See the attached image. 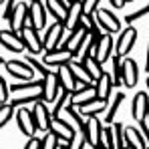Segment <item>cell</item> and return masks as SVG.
Here are the masks:
<instances>
[{
    "instance_id": "obj_1",
    "label": "cell",
    "mask_w": 149,
    "mask_h": 149,
    "mask_svg": "<svg viewBox=\"0 0 149 149\" xmlns=\"http://www.w3.org/2000/svg\"><path fill=\"white\" fill-rule=\"evenodd\" d=\"M10 95H12V107H30L36 101L45 99V79H32V81H22V83H14L12 87H8Z\"/></svg>"
},
{
    "instance_id": "obj_2",
    "label": "cell",
    "mask_w": 149,
    "mask_h": 149,
    "mask_svg": "<svg viewBox=\"0 0 149 149\" xmlns=\"http://www.w3.org/2000/svg\"><path fill=\"white\" fill-rule=\"evenodd\" d=\"M67 34H69V30L65 28L63 22L50 24L49 28L45 30V34H42V47H45V52L54 50V49H61V45H63V40H65Z\"/></svg>"
},
{
    "instance_id": "obj_3",
    "label": "cell",
    "mask_w": 149,
    "mask_h": 149,
    "mask_svg": "<svg viewBox=\"0 0 149 149\" xmlns=\"http://www.w3.org/2000/svg\"><path fill=\"white\" fill-rule=\"evenodd\" d=\"M135 40H137V28L133 24H127V28H123V30L119 32V38H117V42H115L113 54L119 56V58H125V56L129 54V50L133 49Z\"/></svg>"
},
{
    "instance_id": "obj_4",
    "label": "cell",
    "mask_w": 149,
    "mask_h": 149,
    "mask_svg": "<svg viewBox=\"0 0 149 149\" xmlns=\"http://www.w3.org/2000/svg\"><path fill=\"white\" fill-rule=\"evenodd\" d=\"M14 115H16L18 129L24 133L26 137H36L38 129H36V121H34V115H32V105L30 107H16Z\"/></svg>"
},
{
    "instance_id": "obj_5",
    "label": "cell",
    "mask_w": 149,
    "mask_h": 149,
    "mask_svg": "<svg viewBox=\"0 0 149 149\" xmlns=\"http://www.w3.org/2000/svg\"><path fill=\"white\" fill-rule=\"evenodd\" d=\"M20 38L24 42V50H28V54L36 56L40 52H45V47H42V36L38 34L36 28H32L30 24H26L22 30H20Z\"/></svg>"
},
{
    "instance_id": "obj_6",
    "label": "cell",
    "mask_w": 149,
    "mask_h": 149,
    "mask_svg": "<svg viewBox=\"0 0 149 149\" xmlns=\"http://www.w3.org/2000/svg\"><path fill=\"white\" fill-rule=\"evenodd\" d=\"M113 49H115V45H113V34L103 32V36L99 38V42H97V45L93 47V50H91V56L97 58L101 65H105V63L113 56Z\"/></svg>"
},
{
    "instance_id": "obj_7",
    "label": "cell",
    "mask_w": 149,
    "mask_h": 149,
    "mask_svg": "<svg viewBox=\"0 0 149 149\" xmlns=\"http://www.w3.org/2000/svg\"><path fill=\"white\" fill-rule=\"evenodd\" d=\"M95 18H97L99 26L103 28V32H109V34L121 32V20H119L109 8H97V10H95Z\"/></svg>"
},
{
    "instance_id": "obj_8",
    "label": "cell",
    "mask_w": 149,
    "mask_h": 149,
    "mask_svg": "<svg viewBox=\"0 0 149 149\" xmlns=\"http://www.w3.org/2000/svg\"><path fill=\"white\" fill-rule=\"evenodd\" d=\"M4 67H6V71L12 74L16 81H32V79H34V71H32V67H30L26 61H16V58H12V61H6Z\"/></svg>"
},
{
    "instance_id": "obj_9",
    "label": "cell",
    "mask_w": 149,
    "mask_h": 149,
    "mask_svg": "<svg viewBox=\"0 0 149 149\" xmlns=\"http://www.w3.org/2000/svg\"><path fill=\"white\" fill-rule=\"evenodd\" d=\"M32 115H34V121H36V129H38V131H42V133L50 131V121H52V117H50L49 105H47L45 101H36V103L32 105Z\"/></svg>"
},
{
    "instance_id": "obj_10",
    "label": "cell",
    "mask_w": 149,
    "mask_h": 149,
    "mask_svg": "<svg viewBox=\"0 0 149 149\" xmlns=\"http://www.w3.org/2000/svg\"><path fill=\"white\" fill-rule=\"evenodd\" d=\"M47 6L45 2H30L28 4V24L36 30L47 26Z\"/></svg>"
},
{
    "instance_id": "obj_11",
    "label": "cell",
    "mask_w": 149,
    "mask_h": 149,
    "mask_svg": "<svg viewBox=\"0 0 149 149\" xmlns=\"http://www.w3.org/2000/svg\"><path fill=\"white\" fill-rule=\"evenodd\" d=\"M73 52L67 49H54V50H49V52H45V56H42V63L47 65V67H54V69H58V67H63V65H69L71 61H73Z\"/></svg>"
},
{
    "instance_id": "obj_12",
    "label": "cell",
    "mask_w": 149,
    "mask_h": 149,
    "mask_svg": "<svg viewBox=\"0 0 149 149\" xmlns=\"http://www.w3.org/2000/svg\"><path fill=\"white\" fill-rule=\"evenodd\" d=\"M137 81H139V67H137V63L133 58L125 56V61L121 63V83L125 87L133 89L137 85Z\"/></svg>"
},
{
    "instance_id": "obj_13",
    "label": "cell",
    "mask_w": 149,
    "mask_h": 149,
    "mask_svg": "<svg viewBox=\"0 0 149 149\" xmlns=\"http://www.w3.org/2000/svg\"><path fill=\"white\" fill-rule=\"evenodd\" d=\"M85 36H87V26L83 24V20H81V24L77 26V28H73V30H69V34L65 36V40H63V49L71 50L74 56V52H77V49L81 47V42L85 40Z\"/></svg>"
},
{
    "instance_id": "obj_14",
    "label": "cell",
    "mask_w": 149,
    "mask_h": 149,
    "mask_svg": "<svg viewBox=\"0 0 149 149\" xmlns=\"http://www.w3.org/2000/svg\"><path fill=\"white\" fill-rule=\"evenodd\" d=\"M8 22H10V30H14V32H20L28 24V4H26L24 0L16 4V8L12 10Z\"/></svg>"
},
{
    "instance_id": "obj_15",
    "label": "cell",
    "mask_w": 149,
    "mask_h": 149,
    "mask_svg": "<svg viewBox=\"0 0 149 149\" xmlns=\"http://www.w3.org/2000/svg\"><path fill=\"white\" fill-rule=\"evenodd\" d=\"M147 111H149V95L145 93V91H139V93L133 97V103H131L133 119H135V121L147 119Z\"/></svg>"
},
{
    "instance_id": "obj_16",
    "label": "cell",
    "mask_w": 149,
    "mask_h": 149,
    "mask_svg": "<svg viewBox=\"0 0 149 149\" xmlns=\"http://www.w3.org/2000/svg\"><path fill=\"white\" fill-rule=\"evenodd\" d=\"M0 45L10 52H22L24 50V42L20 38V32H14V30H0Z\"/></svg>"
},
{
    "instance_id": "obj_17",
    "label": "cell",
    "mask_w": 149,
    "mask_h": 149,
    "mask_svg": "<svg viewBox=\"0 0 149 149\" xmlns=\"http://www.w3.org/2000/svg\"><path fill=\"white\" fill-rule=\"evenodd\" d=\"M101 131H103V123L99 121V117H87V121H85V139H87L89 145L99 147Z\"/></svg>"
},
{
    "instance_id": "obj_18",
    "label": "cell",
    "mask_w": 149,
    "mask_h": 149,
    "mask_svg": "<svg viewBox=\"0 0 149 149\" xmlns=\"http://www.w3.org/2000/svg\"><path fill=\"white\" fill-rule=\"evenodd\" d=\"M123 137H125V145L133 149H147V143L141 135V129L139 127H133V125H123Z\"/></svg>"
},
{
    "instance_id": "obj_19",
    "label": "cell",
    "mask_w": 149,
    "mask_h": 149,
    "mask_svg": "<svg viewBox=\"0 0 149 149\" xmlns=\"http://www.w3.org/2000/svg\"><path fill=\"white\" fill-rule=\"evenodd\" d=\"M58 119L61 121H65V123L69 125L71 129H74V131H79V129H85V117H81V113L77 111V107H73V105H69V107H65L61 113H58Z\"/></svg>"
},
{
    "instance_id": "obj_20",
    "label": "cell",
    "mask_w": 149,
    "mask_h": 149,
    "mask_svg": "<svg viewBox=\"0 0 149 149\" xmlns=\"http://www.w3.org/2000/svg\"><path fill=\"white\" fill-rule=\"evenodd\" d=\"M56 81H58V85H61V89H65V91H71L73 93L74 89H79V83H77V79H74L73 71H71V67L69 65H63V67H58L56 69Z\"/></svg>"
},
{
    "instance_id": "obj_21",
    "label": "cell",
    "mask_w": 149,
    "mask_h": 149,
    "mask_svg": "<svg viewBox=\"0 0 149 149\" xmlns=\"http://www.w3.org/2000/svg\"><path fill=\"white\" fill-rule=\"evenodd\" d=\"M107 103L109 101H103V99H91L89 103H83L77 107V111L81 113V117H97L99 113H105L107 109Z\"/></svg>"
},
{
    "instance_id": "obj_22",
    "label": "cell",
    "mask_w": 149,
    "mask_h": 149,
    "mask_svg": "<svg viewBox=\"0 0 149 149\" xmlns=\"http://www.w3.org/2000/svg\"><path fill=\"white\" fill-rule=\"evenodd\" d=\"M45 6H47V12L50 16H54L56 22H63L67 20V14H69V4L65 0H45Z\"/></svg>"
},
{
    "instance_id": "obj_23",
    "label": "cell",
    "mask_w": 149,
    "mask_h": 149,
    "mask_svg": "<svg viewBox=\"0 0 149 149\" xmlns=\"http://www.w3.org/2000/svg\"><path fill=\"white\" fill-rule=\"evenodd\" d=\"M97 93H95V85H81L79 89H74L71 93V105L79 107L83 103H89L91 99H95Z\"/></svg>"
},
{
    "instance_id": "obj_24",
    "label": "cell",
    "mask_w": 149,
    "mask_h": 149,
    "mask_svg": "<svg viewBox=\"0 0 149 149\" xmlns=\"http://www.w3.org/2000/svg\"><path fill=\"white\" fill-rule=\"evenodd\" d=\"M95 85V93H97V99H103V101H109L111 93H113V77L111 73H103L93 83Z\"/></svg>"
},
{
    "instance_id": "obj_25",
    "label": "cell",
    "mask_w": 149,
    "mask_h": 149,
    "mask_svg": "<svg viewBox=\"0 0 149 149\" xmlns=\"http://www.w3.org/2000/svg\"><path fill=\"white\" fill-rule=\"evenodd\" d=\"M83 0L81 2H73V4H69V14H67V20H65V28L67 30H73L77 26L81 24V20H83Z\"/></svg>"
},
{
    "instance_id": "obj_26",
    "label": "cell",
    "mask_w": 149,
    "mask_h": 149,
    "mask_svg": "<svg viewBox=\"0 0 149 149\" xmlns=\"http://www.w3.org/2000/svg\"><path fill=\"white\" fill-rule=\"evenodd\" d=\"M50 131L58 137V141H71L74 135V129H71L69 125L65 123V121H61L58 117H54L50 121Z\"/></svg>"
},
{
    "instance_id": "obj_27",
    "label": "cell",
    "mask_w": 149,
    "mask_h": 149,
    "mask_svg": "<svg viewBox=\"0 0 149 149\" xmlns=\"http://www.w3.org/2000/svg\"><path fill=\"white\" fill-rule=\"evenodd\" d=\"M69 67H71V71H73L74 79H77V83H79V87H81V85H93V79H91V74H89L87 67H85L81 61L73 58V61L69 63Z\"/></svg>"
},
{
    "instance_id": "obj_28",
    "label": "cell",
    "mask_w": 149,
    "mask_h": 149,
    "mask_svg": "<svg viewBox=\"0 0 149 149\" xmlns=\"http://www.w3.org/2000/svg\"><path fill=\"white\" fill-rule=\"evenodd\" d=\"M58 93H61V85H58V81H56V77L54 73H50L47 79H45V103L50 105V103H54V99L58 97Z\"/></svg>"
},
{
    "instance_id": "obj_29",
    "label": "cell",
    "mask_w": 149,
    "mask_h": 149,
    "mask_svg": "<svg viewBox=\"0 0 149 149\" xmlns=\"http://www.w3.org/2000/svg\"><path fill=\"white\" fill-rule=\"evenodd\" d=\"M71 105V91H65V89H61V93H58V97L54 99V103H50L49 109H50V117L54 119V117H58V113L65 109V107H69Z\"/></svg>"
},
{
    "instance_id": "obj_30",
    "label": "cell",
    "mask_w": 149,
    "mask_h": 149,
    "mask_svg": "<svg viewBox=\"0 0 149 149\" xmlns=\"http://www.w3.org/2000/svg\"><path fill=\"white\" fill-rule=\"evenodd\" d=\"M123 101H125V93H123V91H119V93L113 97V101H111V103H107V109H105V123H107V125L113 123V119H115L117 111L121 109Z\"/></svg>"
},
{
    "instance_id": "obj_31",
    "label": "cell",
    "mask_w": 149,
    "mask_h": 149,
    "mask_svg": "<svg viewBox=\"0 0 149 149\" xmlns=\"http://www.w3.org/2000/svg\"><path fill=\"white\" fill-rule=\"evenodd\" d=\"M81 63L87 67V71H89V74H91L93 83H95V81L99 79L101 74L105 73V71H103V65H101L97 58H93V56H87V58H85V61H81Z\"/></svg>"
},
{
    "instance_id": "obj_32",
    "label": "cell",
    "mask_w": 149,
    "mask_h": 149,
    "mask_svg": "<svg viewBox=\"0 0 149 149\" xmlns=\"http://www.w3.org/2000/svg\"><path fill=\"white\" fill-rule=\"evenodd\" d=\"M26 63L32 67V71H34V73H38V77H40V79H47V77L50 74V69H49V67H47L42 61H38L36 56H32V54H28V56H26Z\"/></svg>"
},
{
    "instance_id": "obj_33",
    "label": "cell",
    "mask_w": 149,
    "mask_h": 149,
    "mask_svg": "<svg viewBox=\"0 0 149 149\" xmlns=\"http://www.w3.org/2000/svg\"><path fill=\"white\" fill-rule=\"evenodd\" d=\"M111 137H113V147L115 149H123L125 145V137H123V125L121 123H111Z\"/></svg>"
},
{
    "instance_id": "obj_34",
    "label": "cell",
    "mask_w": 149,
    "mask_h": 149,
    "mask_svg": "<svg viewBox=\"0 0 149 149\" xmlns=\"http://www.w3.org/2000/svg\"><path fill=\"white\" fill-rule=\"evenodd\" d=\"M40 149H58V137L52 131H47L40 137Z\"/></svg>"
},
{
    "instance_id": "obj_35",
    "label": "cell",
    "mask_w": 149,
    "mask_h": 149,
    "mask_svg": "<svg viewBox=\"0 0 149 149\" xmlns=\"http://www.w3.org/2000/svg\"><path fill=\"white\" fill-rule=\"evenodd\" d=\"M12 117H14V107H12V103H4V105H0V129L8 123Z\"/></svg>"
},
{
    "instance_id": "obj_36",
    "label": "cell",
    "mask_w": 149,
    "mask_h": 149,
    "mask_svg": "<svg viewBox=\"0 0 149 149\" xmlns=\"http://www.w3.org/2000/svg\"><path fill=\"white\" fill-rule=\"evenodd\" d=\"M85 143H87V139H85V129H79V131H74L73 139L69 141V149H83Z\"/></svg>"
},
{
    "instance_id": "obj_37",
    "label": "cell",
    "mask_w": 149,
    "mask_h": 149,
    "mask_svg": "<svg viewBox=\"0 0 149 149\" xmlns=\"http://www.w3.org/2000/svg\"><path fill=\"white\" fill-rule=\"evenodd\" d=\"M147 14H149V4H145L143 8H139V10H135V12L127 14V16H125V22H127V24H133L135 20L143 18V16H147Z\"/></svg>"
},
{
    "instance_id": "obj_38",
    "label": "cell",
    "mask_w": 149,
    "mask_h": 149,
    "mask_svg": "<svg viewBox=\"0 0 149 149\" xmlns=\"http://www.w3.org/2000/svg\"><path fill=\"white\" fill-rule=\"evenodd\" d=\"M101 0H83V12L85 14H95V10L99 8Z\"/></svg>"
},
{
    "instance_id": "obj_39",
    "label": "cell",
    "mask_w": 149,
    "mask_h": 149,
    "mask_svg": "<svg viewBox=\"0 0 149 149\" xmlns=\"http://www.w3.org/2000/svg\"><path fill=\"white\" fill-rule=\"evenodd\" d=\"M10 99V91H8V85H6V81L0 77V105H4V103H8Z\"/></svg>"
},
{
    "instance_id": "obj_40",
    "label": "cell",
    "mask_w": 149,
    "mask_h": 149,
    "mask_svg": "<svg viewBox=\"0 0 149 149\" xmlns=\"http://www.w3.org/2000/svg\"><path fill=\"white\" fill-rule=\"evenodd\" d=\"M16 4H18L16 0H6V2H4V10H2V18H6V20H8V18H10V14H12V10L16 8Z\"/></svg>"
},
{
    "instance_id": "obj_41",
    "label": "cell",
    "mask_w": 149,
    "mask_h": 149,
    "mask_svg": "<svg viewBox=\"0 0 149 149\" xmlns=\"http://www.w3.org/2000/svg\"><path fill=\"white\" fill-rule=\"evenodd\" d=\"M139 129H141V135H143V139H145V143H147V147H149V121L147 119L139 121Z\"/></svg>"
},
{
    "instance_id": "obj_42",
    "label": "cell",
    "mask_w": 149,
    "mask_h": 149,
    "mask_svg": "<svg viewBox=\"0 0 149 149\" xmlns=\"http://www.w3.org/2000/svg\"><path fill=\"white\" fill-rule=\"evenodd\" d=\"M24 149H40V139L38 137H28Z\"/></svg>"
},
{
    "instance_id": "obj_43",
    "label": "cell",
    "mask_w": 149,
    "mask_h": 149,
    "mask_svg": "<svg viewBox=\"0 0 149 149\" xmlns=\"http://www.w3.org/2000/svg\"><path fill=\"white\" fill-rule=\"evenodd\" d=\"M109 4H111L113 8H123V6H125V0H109Z\"/></svg>"
},
{
    "instance_id": "obj_44",
    "label": "cell",
    "mask_w": 149,
    "mask_h": 149,
    "mask_svg": "<svg viewBox=\"0 0 149 149\" xmlns=\"http://www.w3.org/2000/svg\"><path fill=\"white\" fill-rule=\"evenodd\" d=\"M145 71L149 73V45H147V49H145Z\"/></svg>"
},
{
    "instance_id": "obj_45",
    "label": "cell",
    "mask_w": 149,
    "mask_h": 149,
    "mask_svg": "<svg viewBox=\"0 0 149 149\" xmlns=\"http://www.w3.org/2000/svg\"><path fill=\"white\" fill-rule=\"evenodd\" d=\"M67 4H73V2H81V0H65Z\"/></svg>"
},
{
    "instance_id": "obj_46",
    "label": "cell",
    "mask_w": 149,
    "mask_h": 149,
    "mask_svg": "<svg viewBox=\"0 0 149 149\" xmlns=\"http://www.w3.org/2000/svg\"><path fill=\"white\" fill-rule=\"evenodd\" d=\"M24 2H45V0H24Z\"/></svg>"
},
{
    "instance_id": "obj_47",
    "label": "cell",
    "mask_w": 149,
    "mask_h": 149,
    "mask_svg": "<svg viewBox=\"0 0 149 149\" xmlns=\"http://www.w3.org/2000/svg\"><path fill=\"white\" fill-rule=\"evenodd\" d=\"M4 63H6V61H4V58H2V56H0V67H2V65H4Z\"/></svg>"
},
{
    "instance_id": "obj_48",
    "label": "cell",
    "mask_w": 149,
    "mask_h": 149,
    "mask_svg": "<svg viewBox=\"0 0 149 149\" xmlns=\"http://www.w3.org/2000/svg\"><path fill=\"white\" fill-rule=\"evenodd\" d=\"M147 89H149V77H147Z\"/></svg>"
},
{
    "instance_id": "obj_49",
    "label": "cell",
    "mask_w": 149,
    "mask_h": 149,
    "mask_svg": "<svg viewBox=\"0 0 149 149\" xmlns=\"http://www.w3.org/2000/svg\"><path fill=\"white\" fill-rule=\"evenodd\" d=\"M127 2H133V0H125V4H127Z\"/></svg>"
},
{
    "instance_id": "obj_50",
    "label": "cell",
    "mask_w": 149,
    "mask_h": 149,
    "mask_svg": "<svg viewBox=\"0 0 149 149\" xmlns=\"http://www.w3.org/2000/svg\"><path fill=\"white\" fill-rule=\"evenodd\" d=\"M4 2H6V0H0V4H4Z\"/></svg>"
},
{
    "instance_id": "obj_51",
    "label": "cell",
    "mask_w": 149,
    "mask_h": 149,
    "mask_svg": "<svg viewBox=\"0 0 149 149\" xmlns=\"http://www.w3.org/2000/svg\"><path fill=\"white\" fill-rule=\"evenodd\" d=\"M147 121H149V111H147Z\"/></svg>"
},
{
    "instance_id": "obj_52",
    "label": "cell",
    "mask_w": 149,
    "mask_h": 149,
    "mask_svg": "<svg viewBox=\"0 0 149 149\" xmlns=\"http://www.w3.org/2000/svg\"><path fill=\"white\" fill-rule=\"evenodd\" d=\"M123 149H133V147H123Z\"/></svg>"
},
{
    "instance_id": "obj_53",
    "label": "cell",
    "mask_w": 149,
    "mask_h": 149,
    "mask_svg": "<svg viewBox=\"0 0 149 149\" xmlns=\"http://www.w3.org/2000/svg\"><path fill=\"white\" fill-rule=\"evenodd\" d=\"M0 18H2V14H0ZM0 30H2V28H0Z\"/></svg>"
},
{
    "instance_id": "obj_54",
    "label": "cell",
    "mask_w": 149,
    "mask_h": 149,
    "mask_svg": "<svg viewBox=\"0 0 149 149\" xmlns=\"http://www.w3.org/2000/svg\"><path fill=\"white\" fill-rule=\"evenodd\" d=\"M97 149H103V147H97Z\"/></svg>"
},
{
    "instance_id": "obj_55",
    "label": "cell",
    "mask_w": 149,
    "mask_h": 149,
    "mask_svg": "<svg viewBox=\"0 0 149 149\" xmlns=\"http://www.w3.org/2000/svg\"><path fill=\"white\" fill-rule=\"evenodd\" d=\"M147 149H149V147H147Z\"/></svg>"
}]
</instances>
